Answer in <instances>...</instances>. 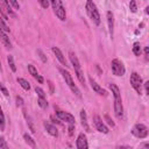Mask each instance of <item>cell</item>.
Wrapping results in <instances>:
<instances>
[{"label": "cell", "instance_id": "1", "mask_svg": "<svg viewBox=\"0 0 149 149\" xmlns=\"http://www.w3.org/2000/svg\"><path fill=\"white\" fill-rule=\"evenodd\" d=\"M109 88L114 95V113L118 119H121L123 115V107H122V100H121V93L119 87L115 84H109Z\"/></svg>", "mask_w": 149, "mask_h": 149}, {"label": "cell", "instance_id": "2", "mask_svg": "<svg viewBox=\"0 0 149 149\" xmlns=\"http://www.w3.org/2000/svg\"><path fill=\"white\" fill-rule=\"evenodd\" d=\"M85 9H86V13H87L88 17L93 21V23L95 26H99L100 24V14H99V12L97 9L95 3L92 0H86Z\"/></svg>", "mask_w": 149, "mask_h": 149}, {"label": "cell", "instance_id": "3", "mask_svg": "<svg viewBox=\"0 0 149 149\" xmlns=\"http://www.w3.org/2000/svg\"><path fill=\"white\" fill-rule=\"evenodd\" d=\"M59 72L62 73V76H63V78H64V80H65V84L69 86V88L72 91V93H74L78 98H80V97H81L80 91H79L78 86L74 84V81H73V79H72V77H71V74H70V72H69L68 70H65V69H59Z\"/></svg>", "mask_w": 149, "mask_h": 149}, {"label": "cell", "instance_id": "4", "mask_svg": "<svg viewBox=\"0 0 149 149\" xmlns=\"http://www.w3.org/2000/svg\"><path fill=\"white\" fill-rule=\"evenodd\" d=\"M49 3L51 5L56 16L61 21H64L66 19V13H65V8H64V6L62 3V0H49Z\"/></svg>", "mask_w": 149, "mask_h": 149}, {"label": "cell", "instance_id": "5", "mask_svg": "<svg viewBox=\"0 0 149 149\" xmlns=\"http://www.w3.org/2000/svg\"><path fill=\"white\" fill-rule=\"evenodd\" d=\"M129 81H130V85H132V87L136 91V93L137 94H142V78L140 77V74L139 73H136V72H133L132 74H130V78H129Z\"/></svg>", "mask_w": 149, "mask_h": 149}, {"label": "cell", "instance_id": "6", "mask_svg": "<svg viewBox=\"0 0 149 149\" xmlns=\"http://www.w3.org/2000/svg\"><path fill=\"white\" fill-rule=\"evenodd\" d=\"M111 69H112V72L114 76H123L125 72H126V69H125V65L119 59H113L112 63H111Z\"/></svg>", "mask_w": 149, "mask_h": 149}, {"label": "cell", "instance_id": "7", "mask_svg": "<svg viewBox=\"0 0 149 149\" xmlns=\"http://www.w3.org/2000/svg\"><path fill=\"white\" fill-rule=\"evenodd\" d=\"M132 134L135 136V137H139V139H144L148 136V128L147 126H144L143 123H137L133 127L132 129Z\"/></svg>", "mask_w": 149, "mask_h": 149}, {"label": "cell", "instance_id": "8", "mask_svg": "<svg viewBox=\"0 0 149 149\" xmlns=\"http://www.w3.org/2000/svg\"><path fill=\"white\" fill-rule=\"evenodd\" d=\"M56 116L62 120V121H65L68 123H74V116L68 112H64V111H61V109H57L56 108Z\"/></svg>", "mask_w": 149, "mask_h": 149}, {"label": "cell", "instance_id": "9", "mask_svg": "<svg viewBox=\"0 0 149 149\" xmlns=\"http://www.w3.org/2000/svg\"><path fill=\"white\" fill-rule=\"evenodd\" d=\"M93 123H94V126H95V128H97L98 132H100V133H102V134H107V133H108V128H107V126L104 123V121L100 119V116L94 115V116H93Z\"/></svg>", "mask_w": 149, "mask_h": 149}, {"label": "cell", "instance_id": "10", "mask_svg": "<svg viewBox=\"0 0 149 149\" xmlns=\"http://www.w3.org/2000/svg\"><path fill=\"white\" fill-rule=\"evenodd\" d=\"M76 147L78 149H86L88 147L87 144V140H86V136L84 133H80L77 137V141H76Z\"/></svg>", "mask_w": 149, "mask_h": 149}, {"label": "cell", "instance_id": "11", "mask_svg": "<svg viewBox=\"0 0 149 149\" xmlns=\"http://www.w3.org/2000/svg\"><path fill=\"white\" fill-rule=\"evenodd\" d=\"M90 84H91L92 90H93L95 93H98V94H100V95H104V97H106V95L108 94L106 90H104L99 84H97V83L93 80V78H90Z\"/></svg>", "mask_w": 149, "mask_h": 149}, {"label": "cell", "instance_id": "12", "mask_svg": "<svg viewBox=\"0 0 149 149\" xmlns=\"http://www.w3.org/2000/svg\"><path fill=\"white\" fill-rule=\"evenodd\" d=\"M106 16H107V23H108V31H109V36L113 38V31H114V16H113V13L111 10H108L106 13Z\"/></svg>", "mask_w": 149, "mask_h": 149}, {"label": "cell", "instance_id": "13", "mask_svg": "<svg viewBox=\"0 0 149 149\" xmlns=\"http://www.w3.org/2000/svg\"><path fill=\"white\" fill-rule=\"evenodd\" d=\"M43 126H44L45 130H47L51 136H55V137L58 136V130H57L56 126H54V125L50 123L49 121H44V122H43Z\"/></svg>", "mask_w": 149, "mask_h": 149}, {"label": "cell", "instance_id": "14", "mask_svg": "<svg viewBox=\"0 0 149 149\" xmlns=\"http://www.w3.org/2000/svg\"><path fill=\"white\" fill-rule=\"evenodd\" d=\"M52 52L55 54V56H56V58L61 62V64L62 65H64V66H68V62H66V59H65V57H64V55H63V52L57 48V47H52Z\"/></svg>", "mask_w": 149, "mask_h": 149}, {"label": "cell", "instance_id": "15", "mask_svg": "<svg viewBox=\"0 0 149 149\" xmlns=\"http://www.w3.org/2000/svg\"><path fill=\"white\" fill-rule=\"evenodd\" d=\"M0 40L2 42V44L7 48V49H12V43L9 41V37L7 36V34L5 33V30L2 28H0Z\"/></svg>", "mask_w": 149, "mask_h": 149}, {"label": "cell", "instance_id": "16", "mask_svg": "<svg viewBox=\"0 0 149 149\" xmlns=\"http://www.w3.org/2000/svg\"><path fill=\"white\" fill-rule=\"evenodd\" d=\"M69 58H70L71 64H72V66H73L74 70L81 69V68H80V63H79V61H78V58H77V56H76V54H74L73 51H70V52H69Z\"/></svg>", "mask_w": 149, "mask_h": 149}, {"label": "cell", "instance_id": "17", "mask_svg": "<svg viewBox=\"0 0 149 149\" xmlns=\"http://www.w3.org/2000/svg\"><path fill=\"white\" fill-rule=\"evenodd\" d=\"M80 120H81V126L84 127V129L86 132H91V128L87 123V116H86V112L84 109L80 111Z\"/></svg>", "mask_w": 149, "mask_h": 149}, {"label": "cell", "instance_id": "18", "mask_svg": "<svg viewBox=\"0 0 149 149\" xmlns=\"http://www.w3.org/2000/svg\"><path fill=\"white\" fill-rule=\"evenodd\" d=\"M16 81L21 85V87H22V88H24V90H27V91H29V90H30V84H29L24 78H17V79H16Z\"/></svg>", "mask_w": 149, "mask_h": 149}, {"label": "cell", "instance_id": "19", "mask_svg": "<svg viewBox=\"0 0 149 149\" xmlns=\"http://www.w3.org/2000/svg\"><path fill=\"white\" fill-rule=\"evenodd\" d=\"M23 139H24L26 143H27V144H28L29 147H31V148H36L35 141L33 140V137H31L30 135H28V134H23Z\"/></svg>", "mask_w": 149, "mask_h": 149}, {"label": "cell", "instance_id": "20", "mask_svg": "<svg viewBox=\"0 0 149 149\" xmlns=\"http://www.w3.org/2000/svg\"><path fill=\"white\" fill-rule=\"evenodd\" d=\"M7 62H8V65H9V68H10V70H12L13 72H15V71H16V66H15L14 58H13L12 55H8V56H7Z\"/></svg>", "mask_w": 149, "mask_h": 149}, {"label": "cell", "instance_id": "21", "mask_svg": "<svg viewBox=\"0 0 149 149\" xmlns=\"http://www.w3.org/2000/svg\"><path fill=\"white\" fill-rule=\"evenodd\" d=\"M74 72H76V76H77V78H78V80L83 84V85H85V78H84V73H83V71H81V69H78V70H74Z\"/></svg>", "mask_w": 149, "mask_h": 149}, {"label": "cell", "instance_id": "22", "mask_svg": "<svg viewBox=\"0 0 149 149\" xmlns=\"http://www.w3.org/2000/svg\"><path fill=\"white\" fill-rule=\"evenodd\" d=\"M23 114H24V118H26V120H27V123H28V126H29V129H30V132L31 133H35L36 130H35V127H34V125H33V121H31V119L27 115V113H26V111H23Z\"/></svg>", "mask_w": 149, "mask_h": 149}, {"label": "cell", "instance_id": "23", "mask_svg": "<svg viewBox=\"0 0 149 149\" xmlns=\"http://www.w3.org/2000/svg\"><path fill=\"white\" fill-rule=\"evenodd\" d=\"M28 71H29V73H30L34 78H37V77H38V72H37V70L35 69V66H34V65L28 64Z\"/></svg>", "mask_w": 149, "mask_h": 149}, {"label": "cell", "instance_id": "24", "mask_svg": "<svg viewBox=\"0 0 149 149\" xmlns=\"http://www.w3.org/2000/svg\"><path fill=\"white\" fill-rule=\"evenodd\" d=\"M133 52H134V55L135 56H140L141 55V45H140V43H134V45H133Z\"/></svg>", "mask_w": 149, "mask_h": 149}, {"label": "cell", "instance_id": "25", "mask_svg": "<svg viewBox=\"0 0 149 149\" xmlns=\"http://www.w3.org/2000/svg\"><path fill=\"white\" fill-rule=\"evenodd\" d=\"M0 130H5V115L0 106Z\"/></svg>", "mask_w": 149, "mask_h": 149}, {"label": "cell", "instance_id": "26", "mask_svg": "<svg viewBox=\"0 0 149 149\" xmlns=\"http://www.w3.org/2000/svg\"><path fill=\"white\" fill-rule=\"evenodd\" d=\"M37 104H38V106L42 107V108H47V107H48V101L45 100V98H41V97H38V99H37Z\"/></svg>", "mask_w": 149, "mask_h": 149}, {"label": "cell", "instance_id": "27", "mask_svg": "<svg viewBox=\"0 0 149 149\" xmlns=\"http://www.w3.org/2000/svg\"><path fill=\"white\" fill-rule=\"evenodd\" d=\"M7 2H8V5L10 6V7H13L15 10H19L20 9V5H19V2L16 1V0H6Z\"/></svg>", "mask_w": 149, "mask_h": 149}, {"label": "cell", "instance_id": "28", "mask_svg": "<svg viewBox=\"0 0 149 149\" xmlns=\"http://www.w3.org/2000/svg\"><path fill=\"white\" fill-rule=\"evenodd\" d=\"M0 28H2L5 31H9V27L6 24V22H5V20L2 19L1 15H0Z\"/></svg>", "mask_w": 149, "mask_h": 149}, {"label": "cell", "instance_id": "29", "mask_svg": "<svg viewBox=\"0 0 149 149\" xmlns=\"http://www.w3.org/2000/svg\"><path fill=\"white\" fill-rule=\"evenodd\" d=\"M129 8H130V10H132L133 13H135V12L137 10L136 1H135V0H130V2H129Z\"/></svg>", "mask_w": 149, "mask_h": 149}, {"label": "cell", "instance_id": "30", "mask_svg": "<svg viewBox=\"0 0 149 149\" xmlns=\"http://www.w3.org/2000/svg\"><path fill=\"white\" fill-rule=\"evenodd\" d=\"M35 92L37 93V95L38 97H41V98H45V93H44V91L41 88V87H35Z\"/></svg>", "mask_w": 149, "mask_h": 149}, {"label": "cell", "instance_id": "31", "mask_svg": "<svg viewBox=\"0 0 149 149\" xmlns=\"http://www.w3.org/2000/svg\"><path fill=\"white\" fill-rule=\"evenodd\" d=\"M0 91L3 93V95H5V97H9V92H8V90L2 85V83H1V81H0Z\"/></svg>", "mask_w": 149, "mask_h": 149}, {"label": "cell", "instance_id": "32", "mask_svg": "<svg viewBox=\"0 0 149 149\" xmlns=\"http://www.w3.org/2000/svg\"><path fill=\"white\" fill-rule=\"evenodd\" d=\"M0 148L2 149H8V144L6 143V141L3 140V137L0 136Z\"/></svg>", "mask_w": 149, "mask_h": 149}, {"label": "cell", "instance_id": "33", "mask_svg": "<svg viewBox=\"0 0 149 149\" xmlns=\"http://www.w3.org/2000/svg\"><path fill=\"white\" fill-rule=\"evenodd\" d=\"M38 3L43 7V8H48L49 7V0H37Z\"/></svg>", "mask_w": 149, "mask_h": 149}, {"label": "cell", "instance_id": "34", "mask_svg": "<svg viewBox=\"0 0 149 149\" xmlns=\"http://www.w3.org/2000/svg\"><path fill=\"white\" fill-rule=\"evenodd\" d=\"M68 133H69V135L70 136H72L73 135V130H74V123H69V128H68Z\"/></svg>", "mask_w": 149, "mask_h": 149}, {"label": "cell", "instance_id": "35", "mask_svg": "<svg viewBox=\"0 0 149 149\" xmlns=\"http://www.w3.org/2000/svg\"><path fill=\"white\" fill-rule=\"evenodd\" d=\"M15 100H16V105H17V106H23V99H22L21 97L17 95V97L15 98Z\"/></svg>", "mask_w": 149, "mask_h": 149}, {"label": "cell", "instance_id": "36", "mask_svg": "<svg viewBox=\"0 0 149 149\" xmlns=\"http://www.w3.org/2000/svg\"><path fill=\"white\" fill-rule=\"evenodd\" d=\"M105 120H106V122H107V123H108L109 126H112V127H114V122L112 121V119H111V118H109V116H108L107 114L105 115Z\"/></svg>", "mask_w": 149, "mask_h": 149}, {"label": "cell", "instance_id": "37", "mask_svg": "<svg viewBox=\"0 0 149 149\" xmlns=\"http://www.w3.org/2000/svg\"><path fill=\"white\" fill-rule=\"evenodd\" d=\"M37 54H38V55H40V58H41V59H42V62H47V57H45V56H44V54H43V52H42V51H41V50H40V49H38V50H37Z\"/></svg>", "mask_w": 149, "mask_h": 149}, {"label": "cell", "instance_id": "38", "mask_svg": "<svg viewBox=\"0 0 149 149\" xmlns=\"http://www.w3.org/2000/svg\"><path fill=\"white\" fill-rule=\"evenodd\" d=\"M143 85H144V88H146V93H149V81H146Z\"/></svg>", "mask_w": 149, "mask_h": 149}, {"label": "cell", "instance_id": "39", "mask_svg": "<svg viewBox=\"0 0 149 149\" xmlns=\"http://www.w3.org/2000/svg\"><path fill=\"white\" fill-rule=\"evenodd\" d=\"M48 84H49V87H50V93L52 94V93H54V86H52V83L49 80V81H48Z\"/></svg>", "mask_w": 149, "mask_h": 149}, {"label": "cell", "instance_id": "40", "mask_svg": "<svg viewBox=\"0 0 149 149\" xmlns=\"http://www.w3.org/2000/svg\"><path fill=\"white\" fill-rule=\"evenodd\" d=\"M148 54H149V48L146 47V48H144V55H146V57H148Z\"/></svg>", "mask_w": 149, "mask_h": 149}, {"label": "cell", "instance_id": "41", "mask_svg": "<svg viewBox=\"0 0 149 149\" xmlns=\"http://www.w3.org/2000/svg\"><path fill=\"white\" fill-rule=\"evenodd\" d=\"M36 79H37V80H38V83H40V84H42V83H43V78H42V77H41V76H40V74H38V77H37V78H36Z\"/></svg>", "mask_w": 149, "mask_h": 149}, {"label": "cell", "instance_id": "42", "mask_svg": "<svg viewBox=\"0 0 149 149\" xmlns=\"http://www.w3.org/2000/svg\"><path fill=\"white\" fill-rule=\"evenodd\" d=\"M0 69H1V62H0Z\"/></svg>", "mask_w": 149, "mask_h": 149}]
</instances>
